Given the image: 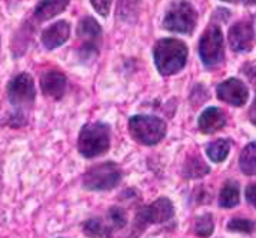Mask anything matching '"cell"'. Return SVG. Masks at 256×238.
Listing matches in <instances>:
<instances>
[{
  "instance_id": "obj_21",
  "label": "cell",
  "mask_w": 256,
  "mask_h": 238,
  "mask_svg": "<svg viewBox=\"0 0 256 238\" xmlns=\"http://www.w3.org/2000/svg\"><path fill=\"white\" fill-rule=\"evenodd\" d=\"M140 10V0H120L117 8V16L124 21H132L136 18Z\"/></svg>"
},
{
  "instance_id": "obj_14",
  "label": "cell",
  "mask_w": 256,
  "mask_h": 238,
  "mask_svg": "<svg viewBox=\"0 0 256 238\" xmlns=\"http://www.w3.org/2000/svg\"><path fill=\"white\" fill-rule=\"evenodd\" d=\"M70 34V26L68 21L60 20L48 26L42 34H40V42L46 50H54L60 45H63Z\"/></svg>"
},
{
  "instance_id": "obj_22",
  "label": "cell",
  "mask_w": 256,
  "mask_h": 238,
  "mask_svg": "<svg viewBox=\"0 0 256 238\" xmlns=\"http://www.w3.org/2000/svg\"><path fill=\"white\" fill-rule=\"evenodd\" d=\"M214 231V222L212 214H202L195 222V232L202 238L210 237Z\"/></svg>"
},
{
  "instance_id": "obj_5",
  "label": "cell",
  "mask_w": 256,
  "mask_h": 238,
  "mask_svg": "<svg viewBox=\"0 0 256 238\" xmlns=\"http://www.w3.org/2000/svg\"><path fill=\"white\" fill-rule=\"evenodd\" d=\"M78 56L82 62L93 60L99 56L102 45V27L93 16H84L76 27Z\"/></svg>"
},
{
  "instance_id": "obj_29",
  "label": "cell",
  "mask_w": 256,
  "mask_h": 238,
  "mask_svg": "<svg viewBox=\"0 0 256 238\" xmlns=\"http://www.w3.org/2000/svg\"><path fill=\"white\" fill-rule=\"evenodd\" d=\"M224 2H237V0H224Z\"/></svg>"
},
{
  "instance_id": "obj_28",
  "label": "cell",
  "mask_w": 256,
  "mask_h": 238,
  "mask_svg": "<svg viewBox=\"0 0 256 238\" xmlns=\"http://www.w3.org/2000/svg\"><path fill=\"white\" fill-rule=\"evenodd\" d=\"M248 3H256V0H246Z\"/></svg>"
},
{
  "instance_id": "obj_16",
  "label": "cell",
  "mask_w": 256,
  "mask_h": 238,
  "mask_svg": "<svg viewBox=\"0 0 256 238\" xmlns=\"http://www.w3.org/2000/svg\"><path fill=\"white\" fill-rule=\"evenodd\" d=\"M70 0H40L34 8V18L38 21H46L62 14Z\"/></svg>"
},
{
  "instance_id": "obj_13",
  "label": "cell",
  "mask_w": 256,
  "mask_h": 238,
  "mask_svg": "<svg viewBox=\"0 0 256 238\" xmlns=\"http://www.w3.org/2000/svg\"><path fill=\"white\" fill-rule=\"evenodd\" d=\"M254 27L248 20L238 21L230 30V44L234 51H249L254 44Z\"/></svg>"
},
{
  "instance_id": "obj_15",
  "label": "cell",
  "mask_w": 256,
  "mask_h": 238,
  "mask_svg": "<svg viewBox=\"0 0 256 238\" xmlns=\"http://www.w3.org/2000/svg\"><path fill=\"white\" fill-rule=\"evenodd\" d=\"M226 124V116L220 108H207L198 118V126L204 134H214Z\"/></svg>"
},
{
  "instance_id": "obj_20",
  "label": "cell",
  "mask_w": 256,
  "mask_h": 238,
  "mask_svg": "<svg viewBox=\"0 0 256 238\" xmlns=\"http://www.w3.org/2000/svg\"><path fill=\"white\" fill-rule=\"evenodd\" d=\"M210 172V168L204 164V160L200 156H194L189 162H186L184 166V176L189 178H198Z\"/></svg>"
},
{
  "instance_id": "obj_6",
  "label": "cell",
  "mask_w": 256,
  "mask_h": 238,
  "mask_svg": "<svg viewBox=\"0 0 256 238\" xmlns=\"http://www.w3.org/2000/svg\"><path fill=\"white\" fill-rule=\"evenodd\" d=\"M130 136L142 146H156L166 135V124L154 116H134L129 120Z\"/></svg>"
},
{
  "instance_id": "obj_23",
  "label": "cell",
  "mask_w": 256,
  "mask_h": 238,
  "mask_svg": "<svg viewBox=\"0 0 256 238\" xmlns=\"http://www.w3.org/2000/svg\"><path fill=\"white\" fill-rule=\"evenodd\" d=\"M228 230L234 232H242V234H250L255 230V224L249 219H232L228 224Z\"/></svg>"
},
{
  "instance_id": "obj_2",
  "label": "cell",
  "mask_w": 256,
  "mask_h": 238,
  "mask_svg": "<svg viewBox=\"0 0 256 238\" xmlns=\"http://www.w3.org/2000/svg\"><path fill=\"white\" fill-rule=\"evenodd\" d=\"M111 146V128L106 123L94 122L81 128L78 135V152L86 159H94L105 154Z\"/></svg>"
},
{
  "instance_id": "obj_10",
  "label": "cell",
  "mask_w": 256,
  "mask_h": 238,
  "mask_svg": "<svg viewBox=\"0 0 256 238\" xmlns=\"http://www.w3.org/2000/svg\"><path fill=\"white\" fill-rule=\"evenodd\" d=\"M200 56L207 68H214L224 60V36L219 26H210L200 40Z\"/></svg>"
},
{
  "instance_id": "obj_9",
  "label": "cell",
  "mask_w": 256,
  "mask_h": 238,
  "mask_svg": "<svg viewBox=\"0 0 256 238\" xmlns=\"http://www.w3.org/2000/svg\"><path fill=\"white\" fill-rule=\"evenodd\" d=\"M174 218V206L168 198H159L147 207H142L135 216V230L144 231L148 225H159Z\"/></svg>"
},
{
  "instance_id": "obj_27",
  "label": "cell",
  "mask_w": 256,
  "mask_h": 238,
  "mask_svg": "<svg viewBox=\"0 0 256 238\" xmlns=\"http://www.w3.org/2000/svg\"><path fill=\"white\" fill-rule=\"evenodd\" d=\"M249 118H250V122L254 123L256 126V99L255 102L252 104V106H250V111H249Z\"/></svg>"
},
{
  "instance_id": "obj_11",
  "label": "cell",
  "mask_w": 256,
  "mask_h": 238,
  "mask_svg": "<svg viewBox=\"0 0 256 238\" xmlns=\"http://www.w3.org/2000/svg\"><path fill=\"white\" fill-rule=\"evenodd\" d=\"M218 98L230 105L242 106L248 102L249 92L243 81L237 78H230L218 86Z\"/></svg>"
},
{
  "instance_id": "obj_18",
  "label": "cell",
  "mask_w": 256,
  "mask_h": 238,
  "mask_svg": "<svg viewBox=\"0 0 256 238\" xmlns=\"http://www.w3.org/2000/svg\"><path fill=\"white\" fill-rule=\"evenodd\" d=\"M240 168L246 176H256V141L246 146L242 152Z\"/></svg>"
},
{
  "instance_id": "obj_3",
  "label": "cell",
  "mask_w": 256,
  "mask_h": 238,
  "mask_svg": "<svg viewBox=\"0 0 256 238\" xmlns=\"http://www.w3.org/2000/svg\"><path fill=\"white\" fill-rule=\"evenodd\" d=\"M153 56L158 70L162 75H172L184 68L188 60V46L174 38L160 39L154 45Z\"/></svg>"
},
{
  "instance_id": "obj_19",
  "label": "cell",
  "mask_w": 256,
  "mask_h": 238,
  "mask_svg": "<svg viewBox=\"0 0 256 238\" xmlns=\"http://www.w3.org/2000/svg\"><path fill=\"white\" fill-rule=\"evenodd\" d=\"M230 150H231V141H228V140H218V141H214L213 144H210L207 147V154L212 159V162L220 164V162H224L228 158Z\"/></svg>"
},
{
  "instance_id": "obj_24",
  "label": "cell",
  "mask_w": 256,
  "mask_h": 238,
  "mask_svg": "<svg viewBox=\"0 0 256 238\" xmlns=\"http://www.w3.org/2000/svg\"><path fill=\"white\" fill-rule=\"evenodd\" d=\"M92 6L94 8V10L102 15V16H106L110 14V9H111V3L112 0H90Z\"/></svg>"
},
{
  "instance_id": "obj_4",
  "label": "cell",
  "mask_w": 256,
  "mask_h": 238,
  "mask_svg": "<svg viewBox=\"0 0 256 238\" xmlns=\"http://www.w3.org/2000/svg\"><path fill=\"white\" fill-rule=\"evenodd\" d=\"M123 172L116 162H104L88 168L82 177V188L90 192H105L117 188Z\"/></svg>"
},
{
  "instance_id": "obj_17",
  "label": "cell",
  "mask_w": 256,
  "mask_h": 238,
  "mask_svg": "<svg viewBox=\"0 0 256 238\" xmlns=\"http://www.w3.org/2000/svg\"><path fill=\"white\" fill-rule=\"evenodd\" d=\"M240 202V188L236 182H226L220 190L219 204L224 208H232Z\"/></svg>"
},
{
  "instance_id": "obj_7",
  "label": "cell",
  "mask_w": 256,
  "mask_h": 238,
  "mask_svg": "<svg viewBox=\"0 0 256 238\" xmlns=\"http://www.w3.org/2000/svg\"><path fill=\"white\" fill-rule=\"evenodd\" d=\"M128 224V214L122 207H111L105 216L92 218L84 222L82 232L88 238H111L116 231Z\"/></svg>"
},
{
  "instance_id": "obj_12",
  "label": "cell",
  "mask_w": 256,
  "mask_h": 238,
  "mask_svg": "<svg viewBox=\"0 0 256 238\" xmlns=\"http://www.w3.org/2000/svg\"><path fill=\"white\" fill-rule=\"evenodd\" d=\"M66 87H68L66 75L60 70L51 69L40 76V90L46 98L56 100L62 99L66 92Z\"/></svg>"
},
{
  "instance_id": "obj_25",
  "label": "cell",
  "mask_w": 256,
  "mask_h": 238,
  "mask_svg": "<svg viewBox=\"0 0 256 238\" xmlns=\"http://www.w3.org/2000/svg\"><path fill=\"white\" fill-rule=\"evenodd\" d=\"M243 74L248 76L249 82H250V84H252V86L256 88V62H250V63L244 64V68H243Z\"/></svg>"
},
{
  "instance_id": "obj_26",
  "label": "cell",
  "mask_w": 256,
  "mask_h": 238,
  "mask_svg": "<svg viewBox=\"0 0 256 238\" xmlns=\"http://www.w3.org/2000/svg\"><path fill=\"white\" fill-rule=\"evenodd\" d=\"M246 200L256 208V184H250L246 189Z\"/></svg>"
},
{
  "instance_id": "obj_8",
  "label": "cell",
  "mask_w": 256,
  "mask_h": 238,
  "mask_svg": "<svg viewBox=\"0 0 256 238\" xmlns=\"http://www.w3.org/2000/svg\"><path fill=\"white\" fill-rule=\"evenodd\" d=\"M198 21V12L195 8L186 2L180 0L170 6L164 18V27L170 32L177 33H192Z\"/></svg>"
},
{
  "instance_id": "obj_1",
  "label": "cell",
  "mask_w": 256,
  "mask_h": 238,
  "mask_svg": "<svg viewBox=\"0 0 256 238\" xmlns=\"http://www.w3.org/2000/svg\"><path fill=\"white\" fill-rule=\"evenodd\" d=\"M6 94L14 112L4 122L10 128H22L28 122L30 110L34 105L36 87L30 74H18L14 76L6 87Z\"/></svg>"
}]
</instances>
